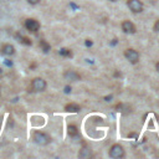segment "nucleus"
I'll return each instance as SVG.
<instances>
[{
    "mask_svg": "<svg viewBox=\"0 0 159 159\" xmlns=\"http://www.w3.org/2000/svg\"><path fill=\"white\" fill-rule=\"evenodd\" d=\"M65 78L66 80H69V81H78L81 77H80V75L77 72H75V71H67V72H65Z\"/></svg>",
    "mask_w": 159,
    "mask_h": 159,
    "instance_id": "6e6552de",
    "label": "nucleus"
},
{
    "mask_svg": "<svg viewBox=\"0 0 159 159\" xmlns=\"http://www.w3.org/2000/svg\"><path fill=\"white\" fill-rule=\"evenodd\" d=\"M65 111L70 112V113H77V112H80V106L76 103H70L65 107Z\"/></svg>",
    "mask_w": 159,
    "mask_h": 159,
    "instance_id": "9d476101",
    "label": "nucleus"
},
{
    "mask_svg": "<svg viewBox=\"0 0 159 159\" xmlns=\"http://www.w3.org/2000/svg\"><path fill=\"white\" fill-rule=\"evenodd\" d=\"M86 45H87V46H91L92 43H91V41H86Z\"/></svg>",
    "mask_w": 159,
    "mask_h": 159,
    "instance_id": "aec40b11",
    "label": "nucleus"
},
{
    "mask_svg": "<svg viewBox=\"0 0 159 159\" xmlns=\"http://www.w3.org/2000/svg\"><path fill=\"white\" fill-rule=\"evenodd\" d=\"M34 140H35V143H37L40 146H46V144L50 143L51 138H50V136H47L46 133L37 131V132L34 133Z\"/></svg>",
    "mask_w": 159,
    "mask_h": 159,
    "instance_id": "f257e3e1",
    "label": "nucleus"
},
{
    "mask_svg": "<svg viewBox=\"0 0 159 159\" xmlns=\"http://www.w3.org/2000/svg\"><path fill=\"white\" fill-rule=\"evenodd\" d=\"M31 86H32V88H34L35 91H37V92L45 91V88H46V81L43 80L41 77H36V78L32 80Z\"/></svg>",
    "mask_w": 159,
    "mask_h": 159,
    "instance_id": "39448f33",
    "label": "nucleus"
},
{
    "mask_svg": "<svg viewBox=\"0 0 159 159\" xmlns=\"http://www.w3.org/2000/svg\"><path fill=\"white\" fill-rule=\"evenodd\" d=\"M122 30L123 32H125V34H134L136 32V26L134 24L131 22V21H123L122 22Z\"/></svg>",
    "mask_w": 159,
    "mask_h": 159,
    "instance_id": "0eeeda50",
    "label": "nucleus"
},
{
    "mask_svg": "<svg viewBox=\"0 0 159 159\" xmlns=\"http://www.w3.org/2000/svg\"><path fill=\"white\" fill-rule=\"evenodd\" d=\"M157 70H158V72H159V62L157 63Z\"/></svg>",
    "mask_w": 159,
    "mask_h": 159,
    "instance_id": "412c9836",
    "label": "nucleus"
},
{
    "mask_svg": "<svg viewBox=\"0 0 159 159\" xmlns=\"http://www.w3.org/2000/svg\"><path fill=\"white\" fill-rule=\"evenodd\" d=\"M28 3L31 4V5H36V4L40 3V0H28Z\"/></svg>",
    "mask_w": 159,
    "mask_h": 159,
    "instance_id": "dca6fc26",
    "label": "nucleus"
},
{
    "mask_svg": "<svg viewBox=\"0 0 159 159\" xmlns=\"http://www.w3.org/2000/svg\"><path fill=\"white\" fill-rule=\"evenodd\" d=\"M110 155L112 158H117V159L123 158L124 157V149H123V147L119 146V144L112 146V148L110 149Z\"/></svg>",
    "mask_w": 159,
    "mask_h": 159,
    "instance_id": "7ed1b4c3",
    "label": "nucleus"
},
{
    "mask_svg": "<svg viewBox=\"0 0 159 159\" xmlns=\"http://www.w3.org/2000/svg\"><path fill=\"white\" fill-rule=\"evenodd\" d=\"M60 55L65 56V57H71L72 56V54H71V51H70L69 49H61L60 50Z\"/></svg>",
    "mask_w": 159,
    "mask_h": 159,
    "instance_id": "2eb2a0df",
    "label": "nucleus"
},
{
    "mask_svg": "<svg viewBox=\"0 0 159 159\" xmlns=\"http://www.w3.org/2000/svg\"><path fill=\"white\" fill-rule=\"evenodd\" d=\"M24 25H25V29L30 32H37L40 29V22L35 19H26Z\"/></svg>",
    "mask_w": 159,
    "mask_h": 159,
    "instance_id": "f03ea898",
    "label": "nucleus"
},
{
    "mask_svg": "<svg viewBox=\"0 0 159 159\" xmlns=\"http://www.w3.org/2000/svg\"><path fill=\"white\" fill-rule=\"evenodd\" d=\"M127 5L133 13H140L143 10V4L140 0H128Z\"/></svg>",
    "mask_w": 159,
    "mask_h": 159,
    "instance_id": "423d86ee",
    "label": "nucleus"
},
{
    "mask_svg": "<svg viewBox=\"0 0 159 159\" xmlns=\"http://www.w3.org/2000/svg\"><path fill=\"white\" fill-rule=\"evenodd\" d=\"M3 54L6 55V56H13V55L15 54V49H14V46L10 45V44L4 45V46H3Z\"/></svg>",
    "mask_w": 159,
    "mask_h": 159,
    "instance_id": "1a4fd4ad",
    "label": "nucleus"
},
{
    "mask_svg": "<svg viewBox=\"0 0 159 159\" xmlns=\"http://www.w3.org/2000/svg\"><path fill=\"white\" fill-rule=\"evenodd\" d=\"M0 73H1V69H0Z\"/></svg>",
    "mask_w": 159,
    "mask_h": 159,
    "instance_id": "4be33fe9",
    "label": "nucleus"
},
{
    "mask_svg": "<svg viewBox=\"0 0 159 159\" xmlns=\"http://www.w3.org/2000/svg\"><path fill=\"white\" fill-rule=\"evenodd\" d=\"M65 92H66V93H69V92H71V87H65Z\"/></svg>",
    "mask_w": 159,
    "mask_h": 159,
    "instance_id": "6ab92c4d",
    "label": "nucleus"
},
{
    "mask_svg": "<svg viewBox=\"0 0 159 159\" xmlns=\"http://www.w3.org/2000/svg\"><path fill=\"white\" fill-rule=\"evenodd\" d=\"M16 37L19 39V41L21 44H24V45H28V46H30L32 43H31V40L29 39V37H26V36H21L20 34H16Z\"/></svg>",
    "mask_w": 159,
    "mask_h": 159,
    "instance_id": "ddd939ff",
    "label": "nucleus"
},
{
    "mask_svg": "<svg viewBox=\"0 0 159 159\" xmlns=\"http://www.w3.org/2000/svg\"><path fill=\"white\" fill-rule=\"evenodd\" d=\"M154 30L159 32V20H157V22L154 24Z\"/></svg>",
    "mask_w": 159,
    "mask_h": 159,
    "instance_id": "f3484780",
    "label": "nucleus"
},
{
    "mask_svg": "<svg viewBox=\"0 0 159 159\" xmlns=\"http://www.w3.org/2000/svg\"><path fill=\"white\" fill-rule=\"evenodd\" d=\"M91 155H92V152H91V149H88V148L81 149V152L78 153V157L80 158H90Z\"/></svg>",
    "mask_w": 159,
    "mask_h": 159,
    "instance_id": "9b49d317",
    "label": "nucleus"
},
{
    "mask_svg": "<svg viewBox=\"0 0 159 159\" xmlns=\"http://www.w3.org/2000/svg\"><path fill=\"white\" fill-rule=\"evenodd\" d=\"M67 132H69V134L71 136V137H76V136H78V129H77V127L76 125H69L67 127Z\"/></svg>",
    "mask_w": 159,
    "mask_h": 159,
    "instance_id": "f8f14e48",
    "label": "nucleus"
},
{
    "mask_svg": "<svg viewBox=\"0 0 159 159\" xmlns=\"http://www.w3.org/2000/svg\"><path fill=\"white\" fill-rule=\"evenodd\" d=\"M124 56H125V58H127V60H128L131 63H137V62L139 61V54L136 51V50H133V49L125 50Z\"/></svg>",
    "mask_w": 159,
    "mask_h": 159,
    "instance_id": "20e7f679",
    "label": "nucleus"
},
{
    "mask_svg": "<svg viewBox=\"0 0 159 159\" xmlns=\"http://www.w3.org/2000/svg\"><path fill=\"white\" fill-rule=\"evenodd\" d=\"M4 63H5L6 66H11V65H13V62H11V61H9V60H6V61H4Z\"/></svg>",
    "mask_w": 159,
    "mask_h": 159,
    "instance_id": "a211bd4d",
    "label": "nucleus"
},
{
    "mask_svg": "<svg viewBox=\"0 0 159 159\" xmlns=\"http://www.w3.org/2000/svg\"><path fill=\"white\" fill-rule=\"evenodd\" d=\"M40 46H41V49H43L44 52H49L50 49H51V47H50V44L46 43L45 40H41V41H40Z\"/></svg>",
    "mask_w": 159,
    "mask_h": 159,
    "instance_id": "4468645a",
    "label": "nucleus"
}]
</instances>
